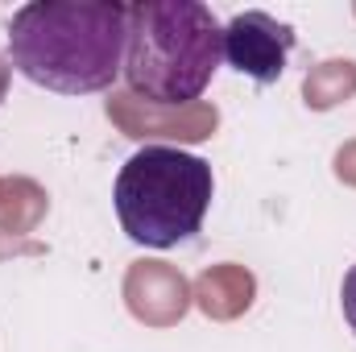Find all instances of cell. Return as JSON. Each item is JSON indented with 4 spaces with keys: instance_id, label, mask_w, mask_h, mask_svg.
I'll return each instance as SVG.
<instances>
[{
    "instance_id": "obj_1",
    "label": "cell",
    "mask_w": 356,
    "mask_h": 352,
    "mask_svg": "<svg viewBox=\"0 0 356 352\" xmlns=\"http://www.w3.org/2000/svg\"><path fill=\"white\" fill-rule=\"evenodd\" d=\"M129 4L120 0H33L8 21L13 67L46 91H108L124 71Z\"/></svg>"
},
{
    "instance_id": "obj_2",
    "label": "cell",
    "mask_w": 356,
    "mask_h": 352,
    "mask_svg": "<svg viewBox=\"0 0 356 352\" xmlns=\"http://www.w3.org/2000/svg\"><path fill=\"white\" fill-rule=\"evenodd\" d=\"M224 58V25L199 0L129 4L124 83L137 99L186 108L199 104Z\"/></svg>"
},
{
    "instance_id": "obj_3",
    "label": "cell",
    "mask_w": 356,
    "mask_h": 352,
    "mask_svg": "<svg viewBox=\"0 0 356 352\" xmlns=\"http://www.w3.org/2000/svg\"><path fill=\"white\" fill-rule=\"evenodd\" d=\"M216 178L211 166L175 145H141L116 175L112 203L129 241L175 249L203 228Z\"/></svg>"
},
{
    "instance_id": "obj_4",
    "label": "cell",
    "mask_w": 356,
    "mask_h": 352,
    "mask_svg": "<svg viewBox=\"0 0 356 352\" xmlns=\"http://www.w3.org/2000/svg\"><path fill=\"white\" fill-rule=\"evenodd\" d=\"M290 50H294V25L277 21L273 13L249 8L224 25V58L253 83H277Z\"/></svg>"
},
{
    "instance_id": "obj_5",
    "label": "cell",
    "mask_w": 356,
    "mask_h": 352,
    "mask_svg": "<svg viewBox=\"0 0 356 352\" xmlns=\"http://www.w3.org/2000/svg\"><path fill=\"white\" fill-rule=\"evenodd\" d=\"M108 116L116 120V129L133 141H207L220 125L216 104H186V108H166V104H149L137 99L133 91H112L108 99Z\"/></svg>"
},
{
    "instance_id": "obj_6",
    "label": "cell",
    "mask_w": 356,
    "mask_h": 352,
    "mask_svg": "<svg viewBox=\"0 0 356 352\" xmlns=\"http://www.w3.org/2000/svg\"><path fill=\"white\" fill-rule=\"evenodd\" d=\"M124 303L129 311L149 328H170L191 307V286L166 262H133L124 278Z\"/></svg>"
},
{
    "instance_id": "obj_7",
    "label": "cell",
    "mask_w": 356,
    "mask_h": 352,
    "mask_svg": "<svg viewBox=\"0 0 356 352\" xmlns=\"http://www.w3.org/2000/svg\"><path fill=\"white\" fill-rule=\"evenodd\" d=\"M253 294H257V278L245 265H232V262L203 269L199 282H195V290H191V298L199 303V311L211 315V319H236V315H245L253 307Z\"/></svg>"
},
{
    "instance_id": "obj_8",
    "label": "cell",
    "mask_w": 356,
    "mask_h": 352,
    "mask_svg": "<svg viewBox=\"0 0 356 352\" xmlns=\"http://www.w3.org/2000/svg\"><path fill=\"white\" fill-rule=\"evenodd\" d=\"M50 199L33 178H0V237H25L46 216Z\"/></svg>"
},
{
    "instance_id": "obj_9",
    "label": "cell",
    "mask_w": 356,
    "mask_h": 352,
    "mask_svg": "<svg viewBox=\"0 0 356 352\" xmlns=\"http://www.w3.org/2000/svg\"><path fill=\"white\" fill-rule=\"evenodd\" d=\"M356 95V63L353 58H327L307 71L302 79V99L315 112H327L336 104H348Z\"/></svg>"
},
{
    "instance_id": "obj_10",
    "label": "cell",
    "mask_w": 356,
    "mask_h": 352,
    "mask_svg": "<svg viewBox=\"0 0 356 352\" xmlns=\"http://www.w3.org/2000/svg\"><path fill=\"white\" fill-rule=\"evenodd\" d=\"M340 307H344V319H348V328H353V336H356V265L344 273V286H340Z\"/></svg>"
},
{
    "instance_id": "obj_11",
    "label": "cell",
    "mask_w": 356,
    "mask_h": 352,
    "mask_svg": "<svg viewBox=\"0 0 356 352\" xmlns=\"http://www.w3.org/2000/svg\"><path fill=\"white\" fill-rule=\"evenodd\" d=\"M336 178L348 182V186H356V141H348V145L336 154Z\"/></svg>"
},
{
    "instance_id": "obj_12",
    "label": "cell",
    "mask_w": 356,
    "mask_h": 352,
    "mask_svg": "<svg viewBox=\"0 0 356 352\" xmlns=\"http://www.w3.org/2000/svg\"><path fill=\"white\" fill-rule=\"evenodd\" d=\"M8 75H13V67H8V63L0 58V99L8 95Z\"/></svg>"
}]
</instances>
